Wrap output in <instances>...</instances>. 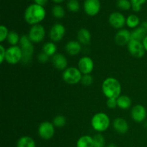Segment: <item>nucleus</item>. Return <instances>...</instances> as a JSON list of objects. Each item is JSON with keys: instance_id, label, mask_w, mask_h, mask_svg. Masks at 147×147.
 I'll return each instance as SVG.
<instances>
[{"instance_id": "nucleus-33", "label": "nucleus", "mask_w": 147, "mask_h": 147, "mask_svg": "<svg viewBox=\"0 0 147 147\" xmlns=\"http://www.w3.org/2000/svg\"><path fill=\"white\" fill-rule=\"evenodd\" d=\"M132 4V9L136 12H139L142 9V6L146 1V0H130Z\"/></svg>"}, {"instance_id": "nucleus-22", "label": "nucleus", "mask_w": 147, "mask_h": 147, "mask_svg": "<svg viewBox=\"0 0 147 147\" xmlns=\"http://www.w3.org/2000/svg\"><path fill=\"white\" fill-rule=\"evenodd\" d=\"M42 53H45L49 57H53L57 53V47L55 43L53 42H47L42 45Z\"/></svg>"}, {"instance_id": "nucleus-1", "label": "nucleus", "mask_w": 147, "mask_h": 147, "mask_svg": "<svg viewBox=\"0 0 147 147\" xmlns=\"http://www.w3.org/2000/svg\"><path fill=\"white\" fill-rule=\"evenodd\" d=\"M46 17V11L44 7L39 4H32L25 9L24 18L26 22L30 25H35L40 24Z\"/></svg>"}, {"instance_id": "nucleus-5", "label": "nucleus", "mask_w": 147, "mask_h": 147, "mask_svg": "<svg viewBox=\"0 0 147 147\" xmlns=\"http://www.w3.org/2000/svg\"><path fill=\"white\" fill-rule=\"evenodd\" d=\"M82 76L83 74L79 70L78 67H76L73 66L67 67L62 74L63 80L69 85H76L80 83Z\"/></svg>"}, {"instance_id": "nucleus-26", "label": "nucleus", "mask_w": 147, "mask_h": 147, "mask_svg": "<svg viewBox=\"0 0 147 147\" xmlns=\"http://www.w3.org/2000/svg\"><path fill=\"white\" fill-rule=\"evenodd\" d=\"M20 36L15 31H9V35L7 37V41L10 45V46H16L20 44Z\"/></svg>"}, {"instance_id": "nucleus-4", "label": "nucleus", "mask_w": 147, "mask_h": 147, "mask_svg": "<svg viewBox=\"0 0 147 147\" xmlns=\"http://www.w3.org/2000/svg\"><path fill=\"white\" fill-rule=\"evenodd\" d=\"M34 43L32 42L27 34H24L21 36L20 41V47L22 52V60L23 64H28L32 61L34 55V47L33 45Z\"/></svg>"}, {"instance_id": "nucleus-2", "label": "nucleus", "mask_w": 147, "mask_h": 147, "mask_svg": "<svg viewBox=\"0 0 147 147\" xmlns=\"http://www.w3.org/2000/svg\"><path fill=\"white\" fill-rule=\"evenodd\" d=\"M103 94L106 98H117L121 95V85L118 79L109 77L105 79L101 86Z\"/></svg>"}, {"instance_id": "nucleus-13", "label": "nucleus", "mask_w": 147, "mask_h": 147, "mask_svg": "<svg viewBox=\"0 0 147 147\" xmlns=\"http://www.w3.org/2000/svg\"><path fill=\"white\" fill-rule=\"evenodd\" d=\"M109 22L112 27L119 30L126 25V18L119 11H114L109 15Z\"/></svg>"}, {"instance_id": "nucleus-34", "label": "nucleus", "mask_w": 147, "mask_h": 147, "mask_svg": "<svg viewBox=\"0 0 147 147\" xmlns=\"http://www.w3.org/2000/svg\"><path fill=\"white\" fill-rule=\"evenodd\" d=\"M9 33V31L6 26H0V42H3L5 40H7Z\"/></svg>"}, {"instance_id": "nucleus-23", "label": "nucleus", "mask_w": 147, "mask_h": 147, "mask_svg": "<svg viewBox=\"0 0 147 147\" xmlns=\"http://www.w3.org/2000/svg\"><path fill=\"white\" fill-rule=\"evenodd\" d=\"M76 147H94L93 137L90 135L81 136L76 142Z\"/></svg>"}, {"instance_id": "nucleus-20", "label": "nucleus", "mask_w": 147, "mask_h": 147, "mask_svg": "<svg viewBox=\"0 0 147 147\" xmlns=\"http://www.w3.org/2000/svg\"><path fill=\"white\" fill-rule=\"evenodd\" d=\"M117 100V106L121 110H128L131 107L132 100L129 96L126 95H121Z\"/></svg>"}, {"instance_id": "nucleus-8", "label": "nucleus", "mask_w": 147, "mask_h": 147, "mask_svg": "<svg viewBox=\"0 0 147 147\" xmlns=\"http://www.w3.org/2000/svg\"><path fill=\"white\" fill-rule=\"evenodd\" d=\"M27 36L33 43H40L45 40L46 36L45 28L41 24L32 25L28 32Z\"/></svg>"}, {"instance_id": "nucleus-21", "label": "nucleus", "mask_w": 147, "mask_h": 147, "mask_svg": "<svg viewBox=\"0 0 147 147\" xmlns=\"http://www.w3.org/2000/svg\"><path fill=\"white\" fill-rule=\"evenodd\" d=\"M131 40H137V41L142 42V40L145 38L147 35V30L144 28L142 26L134 29L131 32Z\"/></svg>"}, {"instance_id": "nucleus-36", "label": "nucleus", "mask_w": 147, "mask_h": 147, "mask_svg": "<svg viewBox=\"0 0 147 147\" xmlns=\"http://www.w3.org/2000/svg\"><path fill=\"white\" fill-rule=\"evenodd\" d=\"M37 58V60H38L39 63L44 64V63H46L47 61H48L50 57H49L47 55H46L45 53H42V52L41 53L38 54Z\"/></svg>"}, {"instance_id": "nucleus-17", "label": "nucleus", "mask_w": 147, "mask_h": 147, "mask_svg": "<svg viewBox=\"0 0 147 147\" xmlns=\"http://www.w3.org/2000/svg\"><path fill=\"white\" fill-rule=\"evenodd\" d=\"M112 126H113V129L119 134H125L127 133L129 129L127 121L121 117L116 118L113 121Z\"/></svg>"}, {"instance_id": "nucleus-16", "label": "nucleus", "mask_w": 147, "mask_h": 147, "mask_svg": "<svg viewBox=\"0 0 147 147\" xmlns=\"http://www.w3.org/2000/svg\"><path fill=\"white\" fill-rule=\"evenodd\" d=\"M52 63L53 66L57 70L64 71L67 67H68V62L64 55L61 53H56L54 56L52 57Z\"/></svg>"}, {"instance_id": "nucleus-39", "label": "nucleus", "mask_w": 147, "mask_h": 147, "mask_svg": "<svg viewBox=\"0 0 147 147\" xmlns=\"http://www.w3.org/2000/svg\"><path fill=\"white\" fill-rule=\"evenodd\" d=\"M142 44H143V46L144 47L145 50H146V52H147V35L145 37V38L142 40Z\"/></svg>"}, {"instance_id": "nucleus-25", "label": "nucleus", "mask_w": 147, "mask_h": 147, "mask_svg": "<svg viewBox=\"0 0 147 147\" xmlns=\"http://www.w3.org/2000/svg\"><path fill=\"white\" fill-rule=\"evenodd\" d=\"M126 25L129 28L134 30L140 26V19L136 14H130L126 17Z\"/></svg>"}, {"instance_id": "nucleus-29", "label": "nucleus", "mask_w": 147, "mask_h": 147, "mask_svg": "<svg viewBox=\"0 0 147 147\" xmlns=\"http://www.w3.org/2000/svg\"><path fill=\"white\" fill-rule=\"evenodd\" d=\"M66 122H67L66 118L63 115H57L53 120V123L55 127L59 128V129L64 127L66 124Z\"/></svg>"}, {"instance_id": "nucleus-12", "label": "nucleus", "mask_w": 147, "mask_h": 147, "mask_svg": "<svg viewBox=\"0 0 147 147\" xmlns=\"http://www.w3.org/2000/svg\"><path fill=\"white\" fill-rule=\"evenodd\" d=\"M131 117L136 123H143L147 117L146 108L141 104L135 105L131 111Z\"/></svg>"}, {"instance_id": "nucleus-3", "label": "nucleus", "mask_w": 147, "mask_h": 147, "mask_svg": "<svg viewBox=\"0 0 147 147\" xmlns=\"http://www.w3.org/2000/svg\"><path fill=\"white\" fill-rule=\"evenodd\" d=\"M90 125L93 130L96 131L97 133H103L110 127V118L104 112H98L92 117Z\"/></svg>"}, {"instance_id": "nucleus-15", "label": "nucleus", "mask_w": 147, "mask_h": 147, "mask_svg": "<svg viewBox=\"0 0 147 147\" xmlns=\"http://www.w3.org/2000/svg\"><path fill=\"white\" fill-rule=\"evenodd\" d=\"M83 9L88 16L97 15L100 9V3L99 0H85L83 3Z\"/></svg>"}, {"instance_id": "nucleus-7", "label": "nucleus", "mask_w": 147, "mask_h": 147, "mask_svg": "<svg viewBox=\"0 0 147 147\" xmlns=\"http://www.w3.org/2000/svg\"><path fill=\"white\" fill-rule=\"evenodd\" d=\"M55 133V127L53 122L43 121L39 125L37 134L40 138L43 140H50L53 139Z\"/></svg>"}, {"instance_id": "nucleus-27", "label": "nucleus", "mask_w": 147, "mask_h": 147, "mask_svg": "<svg viewBox=\"0 0 147 147\" xmlns=\"http://www.w3.org/2000/svg\"><path fill=\"white\" fill-rule=\"evenodd\" d=\"M52 14L56 19H62L65 15V11L61 5H55L52 9Z\"/></svg>"}, {"instance_id": "nucleus-32", "label": "nucleus", "mask_w": 147, "mask_h": 147, "mask_svg": "<svg viewBox=\"0 0 147 147\" xmlns=\"http://www.w3.org/2000/svg\"><path fill=\"white\" fill-rule=\"evenodd\" d=\"M80 83L83 86H86V87L90 86L93 83V77L90 74L83 75Z\"/></svg>"}, {"instance_id": "nucleus-28", "label": "nucleus", "mask_w": 147, "mask_h": 147, "mask_svg": "<svg viewBox=\"0 0 147 147\" xmlns=\"http://www.w3.org/2000/svg\"><path fill=\"white\" fill-rule=\"evenodd\" d=\"M93 146L94 147H105L106 146V140L101 134L98 133L93 136Z\"/></svg>"}, {"instance_id": "nucleus-37", "label": "nucleus", "mask_w": 147, "mask_h": 147, "mask_svg": "<svg viewBox=\"0 0 147 147\" xmlns=\"http://www.w3.org/2000/svg\"><path fill=\"white\" fill-rule=\"evenodd\" d=\"M6 53H7V49L4 47L3 45H0V63L2 64L4 61H5Z\"/></svg>"}, {"instance_id": "nucleus-38", "label": "nucleus", "mask_w": 147, "mask_h": 147, "mask_svg": "<svg viewBox=\"0 0 147 147\" xmlns=\"http://www.w3.org/2000/svg\"><path fill=\"white\" fill-rule=\"evenodd\" d=\"M47 1H48V0H34L35 4H39V5L40 6H42V7H44V6L47 4Z\"/></svg>"}, {"instance_id": "nucleus-30", "label": "nucleus", "mask_w": 147, "mask_h": 147, "mask_svg": "<svg viewBox=\"0 0 147 147\" xmlns=\"http://www.w3.org/2000/svg\"><path fill=\"white\" fill-rule=\"evenodd\" d=\"M67 8L72 12H78L80 10V3L78 0H68Z\"/></svg>"}, {"instance_id": "nucleus-41", "label": "nucleus", "mask_w": 147, "mask_h": 147, "mask_svg": "<svg viewBox=\"0 0 147 147\" xmlns=\"http://www.w3.org/2000/svg\"><path fill=\"white\" fill-rule=\"evenodd\" d=\"M107 147H117V146L116 144H110L108 145Z\"/></svg>"}, {"instance_id": "nucleus-35", "label": "nucleus", "mask_w": 147, "mask_h": 147, "mask_svg": "<svg viewBox=\"0 0 147 147\" xmlns=\"http://www.w3.org/2000/svg\"><path fill=\"white\" fill-rule=\"evenodd\" d=\"M106 106L110 109H115L117 108V100L116 98H108L106 100Z\"/></svg>"}, {"instance_id": "nucleus-11", "label": "nucleus", "mask_w": 147, "mask_h": 147, "mask_svg": "<svg viewBox=\"0 0 147 147\" xmlns=\"http://www.w3.org/2000/svg\"><path fill=\"white\" fill-rule=\"evenodd\" d=\"M78 68L83 75L91 74L94 70V62L93 59L88 56L80 57L78 63Z\"/></svg>"}, {"instance_id": "nucleus-10", "label": "nucleus", "mask_w": 147, "mask_h": 147, "mask_svg": "<svg viewBox=\"0 0 147 147\" xmlns=\"http://www.w3.org/2000/svg\"><path fill=\"white\" fill-rule=\"evenodd\" d=\"M129 53L132 57L135 58H142L146 53L142 42L131 40L127 45Z\"/></svg>"}, {"instance_id": "nucleus-24", "label": "nucleus", "mask_w": 147, "mask_h": 147, "mask_svg": "<svg viewBox=\"0 0 147 147\" xmlns=\"http://www.w3.org/2000/svg\"><path fill=\"white\" fill-rule=\"evenodd\" d=\"M17 147H36L35 141L28 136H23L18 139Z\"/></svg>"}, {"instance_id": "nucleus-9", "label": "nucleus", "mask_w": 147, "mask_h": 147, "mask_svg": "<svg viewBox=\"0 0 147 147\" xmlns=\"http://www.w3.org/2000/svg\"><path fill=\"white\" fill-rule=\"evenodd\" d=\"M65 33V27L61 23H55L49 31V37L53 42H59L64 38Z\"/></svg>"}, {"instance_id": "nucleus-18", "label": "nucleus", "mask_w": 147, "mask_h": 147, "mask_svg": "<svg viewBox=\"0 0 147 147\" xmlns=\"http://www.w3.org/2000/svg\"><path fill=\"white\" fill-rule=\"evenodd\" d=\"M65 50L69 55H78L82 50V45L78 40H70L66 43Z\"/></svg>"}, {"instance_id": "nucleus-19", "label": "nucleus", "mask_w": 147, "mask_h": 147, "mask_svg": "<svg viewBox=\"0 0 147 147\" xmlns=\"http://www.w3.org/2000/svg\"><path fill=\"white\" fill-rule=\"evenodd\" d=\"M91 33L88 29L80 28L78 31L77 40L79 42L83 45H88L91 42Z\"/></svg>"}, {"instance_id": "nucleus-6", "label": "nucleus", "mask_w": 147, "mask_h": 147, "mask_svg": "<svg viewBox=\"0 0 147 147\" xmlns=\"http://www.w3.org/2000/svg\"><path fill=\"white\" fill-rule=\"evenodd\" d=\"M22 52L19 45L10 46L7 48L5 61L9 65H17L22 63Z\"/></svg>"}, {"instance_id": "nucleus-40", "label": "nucleus", "mask_w": 147, "mask_h": 147, "mask_svg": "<svg viewBox=\"0 0 147 147\" xmlns=\"http://www.w3.org/2000/svg\"><path fill=\"white\" fill-rule=\"evenodd\" d=\"M55 3H57V4H60V3L63 2L64 0H53Z\"/></svg>"}, {"instance_id": "nucleus-14", "label": "nucleus", "mask_w": 147, "mask_h": 147, "mask_svg": "<svg viewBox=\"0 0 147 147\" xmlns=\"http://www.w3.org/2000/svg\"><path fill=\"white\" fill-rule=\"evenodd\" d=\"M131 40V32L126 29H121L118 30L116 34H115V42L117 45L121 47L128 45Z\"/></svg>"}, {"instance_id": "nucleus-31", "label": "nucleus", "mask_w": 147, "mask_h": 147, "mask_svg": "<svg viewBox=\"0 0 147 147\" xmlns=\"http://www.w3.org/2000/svg\"><path fill=\"white\" fill-rule=\"evenodd\" d=\"M117 7L121 10H129L132 8V4L130 0H118Z\"/></svg>"}]
</instances>
